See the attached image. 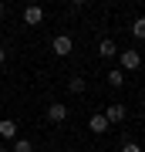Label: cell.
I'll return each mask as SVG.
<instances>
[{
  "instance_id": "obj_1",
  "label": "cell",
  "mask_w": 145,
  "mask_h": 152,
  "mask_svg": "<svg viewBox=\"0 0 145 152\" xmlns=\"http://www.w3.org/2000/svg\"><path fill=\"white\" fill-rule=\"evenodd\" d=\"M51 51H54V54H58V58H68L71 51H74V41H71L68 34H58V37L51 41Z\"/></svg>"
},
{
  "instance_id": "obj_2",
  "label": "cell",
  "mask_w": 145,
  "mask_h": 152,
  "mask_svg": "<svg viewBox=\"0 0 145 152\" xmlns=\"http://www.w3.org/2000/svg\"><path fill=\"white\" fill-rule=\"evenodd\" d=\"M24 24H27V27L44 24V7H41V4H27V7H24Z\"/></svg>"
},
{
  "instance_id": "obj_3",
  "label": "cell",
  "mask_w": 145,
  "mask_h": 152,
  "mask_svg": "<svg viewBox=\"0 0 145 152\" xmlns=\"http://www.w3.org/2000/svg\"><path fill=\"white\" fill-rule=\"evenodd\" d=\"M118 64H122V71H138L142 58H138V51H118Z\"/></svg>"
},
{
  "instance_id": "obj_4",
  "label": "cell",
  "mask_w": 145,
  "mask_h": 152,
  "mask_svg": "<svg viewBox=\"0 0 145 152\" xmlns=\"http://www.w3.org/2000/svg\"><path fill=\"white\" fill-rule=\"evenodd\" d=\"M98 58H105V61H111V58H118V48H115V41H101L98 44Z\"/></svg>"
},
{
  "instance_id": "obj_5",
  "label": "cell",
  "mask_w": 145,
  "mask_h": 152,
  "mask_svg": "<svg viewBox=\"0 0 145 152\" xmlns=\"http://www.w3.org/2000/svg\"><path fill=\"white\" fill-rule=\"evenodd\" d=\"M47 118H51V122H64V118H68V105H61V102L47 105Z\"/></svg>"
},
{
  "instance_id": "obj_6",
  "label": "cell",
  "mask_w": 145,
  "mask_h": 152,
  "mask_svg": "<svg viewBox=\"0 0 145 152\" xmlns=\"http://www.w3.org/2000/svg\"><path fill=\"white\" fill-rule=\"evenodd\" d=\"M0 139H7V142L17 139V122L14 118H4V122H0Z\"/></svg>"
},
{
  "instance_id": "obj_7",
  "label": "cell",
  "mask_w": 145,
  "mask_h": 152,
  "mask_svg": "<svg viewBox=\"0 0 145 152\" xmlns=\"http://www.w3.org/2000/svg\"><path fill=\"white\" fill-rule=\"evenodd\" d=\"M105 118H108V125H111V122H125V105H108Z\"/></svg>"
},
{
  "instance_id": "obj_8",
  "label": "cell",
  "mask_w": 145,
  "mask_h": 152,
  "mask_svg": "<svg viewBox=\"0 0 145 152\" xmlns=\"http://www.w3.org/2000/svg\"><path fill=\"white\" fill-rule=\"evenodd\" d=\"M88 129L101 135V132H108V118H105V115H91V118H88Z\"/></svg>"
},
{
  "instance_id": "obj_9",
  "label": "cell",
  "mask_w": 145,
  "mask_h": 152,
  "mask_svg": "<svg viewBox=\"0 0 145 152\" xmlns=\"http://www.w3.org/2000/svg\"><path fill=\"white\" fill-rule=\"evenodd\" d=\"M105 78H108V85H111V88H122V85H125V71H122V68H115V71H108Z\"/></svg>"
},
{
  "instance_id": "obj_10",
  "label": "cell",
  "mask_w": 145,
  "mask_h": 152,
  "mask_svg": "<svg viewBox=\"0 0 145 152\" xmlns=\"http://www.w3.org/2000/svg\"><path fill=\"white\" fill-rule=\"evenodd\" d=\"M132 34H135V37H145V17H135V24H132Z\"/></svg>"
},
{
  "instance_id": "obj_11",
  "label": "cell",
  "mask_w": 145,
  "mask_h": 152,
  "mask_svg": "<svg viewBox=\"0 0 145 152\" xmlns=\"http://www.w3.org/2000/svg\"><path fill=\"white\" fill-rule=\"evenodd\" d=\"M14 152H34V145L27 139H14Z\"/></svg>"
},
{
  "instance_id": "obj_12",
  "label": "cell",
  "mask_w": 145,
  "mask_h": 152,
  "mask_svg": "<svg viewBox=\"0 0 145 152\" xmlns=\"http://www.w3.org/2000/svg\"><path fill=\"white\" fill-rule=\"evenodd\" d=\"M85 78H71V91H74V95H81V91H85Z\"/></svg>"
},
{
  "instance_id": "obj_13",
  "label": "cell",
  "mask_w": 145,
  "mask_h": 152,
  "mask_svg": "<svg viewBox=\"0 0 145 152\" xmlns=\"http://www.w3.org/2000/svg\"><path fill=\"white\" fill-rule=\"evenodd\" d=\"M122 152H142V145H138V142H125Z\"/></svg>"
},
{
  "instance_id": "obj_14",
  "label": "cell",
  "mask_w": 145,
  "mask_h": 152,
  "mask_svg": "<svg viewBox=\"0 0 145 152\" xmlns=\"http://www.w3.org/2000/svg\"><path fill=\"white\" fill-rule=\"evenodd\" d=\"M4 14H7V7H4V4H0V20H4Z\"/></svg>"
},
{
  "instance_id": "obj_15",
  "label": "cell",
  "mask_w": 145,
  "mask_h": 152,
  "mask_svg": "<svg viewBox=\"0 0 145 152\" xmlns=\"http://www.w3.org/2000/svg\"><path fill=\"white\" fill-rule=\"evenodd\" d=\"M4 58H7V51H4V48H0V64H4Z\"/></svg>"
},
{
  "instance_id": "obj_16",
  "label": "cell",
  "mask_w": 145,
  "mask_h": 152,
  "mask_svg": "<svg viewBox=\"0 0 145 152\" xmlns=\"http://www.w3.org/2000/svg\"><path fill=\"white\" fill-rule=\"evenodd\" d=\"M71 4H78V7H81V4H88V0H71Z\"/></svg>"
}]
</instances>
